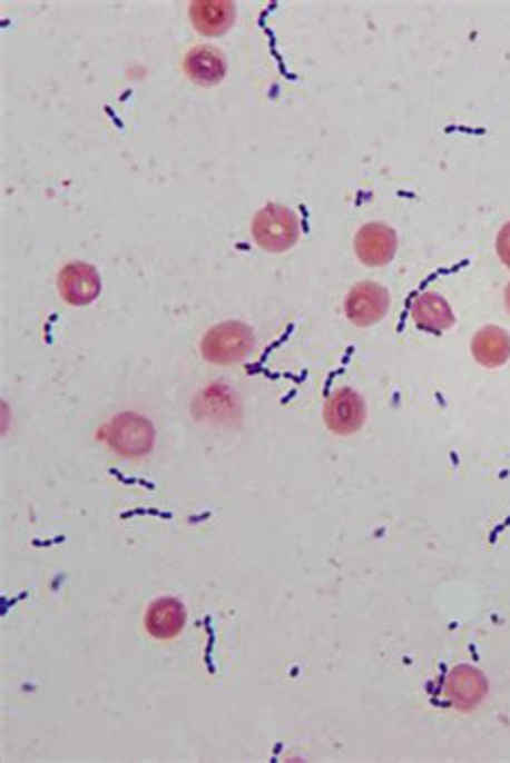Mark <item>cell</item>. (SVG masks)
Wrapping results in <instances>:
<instances>
[{
  "mask_svg": "<svg viewBox=\"0 0 510 763\" xmlns=\"http://www.w3.org/2000/svg\"><path fill=\"white\" fill-rule=\"evenodd\" d=\"M253 347H255L253 329L242 320H226L212 327L205 334L200 343V353L209 364L231 366L246 359Z\"/></svg>",
  "mask_w": 510,
  "mask_h": 763,
  "instance_id": "1",
  "label": "cell"
},
{
  "mask_svg": "<svg viewBox=\"0 0 510 763\" xmlns=\"http://www.w3.org/2000/svg\"><path fill=\"white\" fill-rule=\"evenodd\" d=\"M256 246L265 252L281 255L291 250L300 239V220L285 205H267L253 220Z\"/></svg>",
  "mask_w": 510,
  "mask_h": 763,
  "instance_id": "2",
  "label": "cell"
},
{
  "mask_svg": "<svg viewBox=\"0 0 510 763\" xmlns=\"http://www.w3.org/2000/svg\"><path fill=\"white\" fill-rule=\"evenodd\" d=\"M323 422L334 435H353L366 422V403L355 389L341 387L325 400Z\"/></svg>",
  "mask_w": 510,
  "mask_h": 763,
  "instance_id": "3",
  "label": "cell"
},
{
  "mask_svg": "<svg viewBox=\"0 0 510 763\" xmlns=\"http://www.w3.org/2000/svg\"><path fill=\"white\" fill-rule=\"evenodd\" d=\"M390 308V293L377 283H360L351 288L345 299V315L357 327L380 323Z\"/></svg>",
  "mask_w": 510,
  "mask_h": 763,
  "instance_id": "4",
  "label": "cell"
},
{
  "mask_svg": "<svg viewBox=\"0 0 510 763\" xmlns=\"http://www.w3.org/2000/svg\"><path fill=\"white\" fill-rule=\"evenodd\" d=\"M353 248L364 265L383 267L396 255L399 237H396L394 228H390L388 224H364L355 235Z\"/></svg>",
  "mask_w": 510,
  "mask_h": 763,
  "instance_id": "5",
  "label": "cell"
},
{
  "mask_svg": "<svg viewBox=\"0 0 510 763\" xmlns=\"http://www.w3.org/2000/svg\"><path fill=\"white\" fill-rule=\"evenodd\" d=\"M108 444L124 456H143L154 446V426L140 415H119L110 424Z\"/></svg>",
  "mask_w": 510,
  "mask_h": 763,
  "instance_id": "6",
  "label": "cell"
},
{
  "mask_svg": "<svg viewBox=\"0 0 510 763\" xmlns=\"http://www.w3.org/2000/svg\"><path fill=\"white\" fill-rule=\"evenodd\" d=\"M59 293L69 306H89L101 293V280L89 262H69L59 274Z\"/></svg>",
  "mask_w": 510,
  "mask_h": 763,
  "instance_id": "7",
  "label": "cell"
},
{
  "mask_svg": "<svg viewBox=\"0 0 510 763\" xmlns=\"http://www.w3.org/2000/svg\"><path fill=\"white\" fill-rule=\"evenodd\" d=\"M442 693L448 703L457 710L470 712L479 705L487 695V680L479 668L463 667L452 668L444 680Z\"/></svg>",
  "mask_w": 510,
  "mask_h": 763,
  "instance_id": "8",
  "label": "cell"
},
{
  "mask_svg": "<svg viewBox=\"0 0 510 763\" xmlns=\"http://www.w3.org/2000/svg\"><path fill=\"white\" fill-rule=\"evenodd\" d=\"M184 69L194 85L198 87H216L226 76L224 54L209 43L194 46L184 59Z\"/></svg>",
  "mask_w": 510,
  "mask_h": 763,
  "instance_id": "9",
  "label": "cell"
},
{
  "mask_svg": "<svg viewBox=\"0 0 510 763\" xmlns=\"http://www.w3.org/2000/svg\"><path fill=\"white\" fill-rule=\"evenodd\" d=\"M235 4L228 0H196L190 4L192 27L205 37H220L235 22Z\"/></svg>",
  "mask_w": 510,
  "mask_h": 763,
  "instance_id": "10",
  "label": "cell"
},
{
  "mask_svg": "<svg viewBox=\"0 0 510 763\" xmlns=\"http://www.w3.org/2000/svg\"><path fill=\"white\" fill-rule=\"evenodd\" d=\"M412 318L415 327L429 334H442L454 325V315L447 299L440 293L424 290L412 301Z\"/></svg>",
  "mask_w": 510,
  "mask_h": 763,
  "instance_id": "11",
  "label": "cell"
},
{
  "mask_svg": "<svg viewBox=\"0 0 510 763\" xmlns=\"http://www.w3.org/2000/svg\"><path fill=\"white\" fill-rule=\"evenodd\" d=\"M145 626L149 635L160 641H170L186 626V608L177 598H160L149 606Z\"/></svg>",
  "mask_w": 510,
  "mask_h": 763,
  "instance_id": "12",
  "label": "cell"
},
{
  "mask_svg": "<svg viewBox=\"0 0 510 763\" xmlns=\"http://www.w3.org/2000/svg\"><path fill=\"white\" fill-rule=\"evenodd\" d=\"M472 355L484 368H500L510 359V336L507 329L487 325L472 340Z\"/></svg>",
  "mask_w": 510,
  "mask_h": 763,
  "instance_id": "13",
  "label": "cell"
},
{
  "mask_svg": "<svg viewBox=\"0 0 510 763\" xmlns=\"http://www.w3.org/2000/svg\"><path fill=\"white\" fill-rule=\"evenodd\" d=\"M496 248H498L500 260L510 269V222L502 226V230L498 235V241H496Z\"/></svg>",
  "mask_w": 510,
  "mask_h": 763,
  "instance_id": "14",
  "label": "cell"
},
{
  "mask_svg": "<svg viewBox=\"0 0 510 763\" xmlns=\"http://www.w3.org/2000/svg\"><path fill=\"white\" fill-rule=\"evenodd\" d=\"M504 299H507V308L510 310V285L507 287V293H504Z\"/></svg>",
  "mask_w": 510,
  "mask_h": 763,
  "instance_id": "15",
  "label": "cell"
}]
</instances>
